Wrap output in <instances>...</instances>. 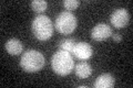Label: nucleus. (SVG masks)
<instances>
[{
  "instance_id": "f257e3e1",
  "label": "nucleus",
  "mask_w": 133,
  "mask_h": 88,
  "mask_svg": "<svg viewBox=\"0 0 133 88\" xmlns=\"http://www.w3.org/2000/svg\"><path fill=\"white\" fill-rule=\"evenodd\" d=\"M51 65H52V69L58 75L65 76V75L72 72L74 67V62L69 52L60 50V51L53 54L51 58Z\"/></svg>"
},
{
  "instance_id": "f03ea898",
  "label": "nucleus",
  "mask_w": 133,
  "mask_h": 88,
  "mask_svg": "<svg viewBox=\"0 0 133 88\" xmlns=\"http://www.w3.org/2000/svg\"><path fill=\"white\" fill-rule=\"evenodd\" d=\"M20 65L23 70L28 73H36L40 70L44 65V56L43 54L36 51V50H28L26 51L20 60Z\"/></svg>"
},
{
  "instance_id": "7ed1b4c3",
  "label": "nucleus",
  "mask_w": 133,
  "mask_h": 88,
  "mask_svg": "<svg viewBox=\"0 0 133 88\" xmlns=\"http://www.w3.org/2000/svg\"><path fill=\"white\" fill-rule=\"evenodd\" d=\"M32 33L38 40L45 41L52 36L53 33V26L50 18L44 14L37 15L31 24Z\"/></svg>"
},
{
  "instance_id": "20e7f679",
  "label": "nucleus",
  "mask_w": 133,
  "mask_h": 88,
  "mask_svg": "<svg viewBox=\"0 0 133 88\" xmlns=\"http://www.w3.org/2000/svg\"><path fill=\"white\" fill-rule=\"evenodd\" d=\"M56 29L62 34H70L77 28V18L72 12L62 11L56 18Z\"/></svg>"
},
{
  "instance_id": "39448f33",
  "label": "nucleus",
  "mask_w": 133,
  "mask_h": 88,
  "mask_svg": "<svg viewBox=\"0 0 133 88\" xmlns=\"http://www.w3.org/2000/svg\"><path fill=\"white\" fill-rule=\"evenodd\" d=\"M130 17L131 15H130V13H129V11L127 9H123V8L116 9L110 17L111 24L113 27H115L116 29H121L123 27H125L129 23Z\"/></svg>"
},
{
  "instance_id": "423d86ee",
  "label": "nucleus",
  "mask_w": 133,
  "mask_h": 88,
  "mask_svg": "<svg viewBox=\"0 0 133 88\" xmlns=\"http://www.w3.org/2000/svg\"><path fill=\"white\" fill-rule=\"evenodd\" d=\"M112 35V29L109 24L105 23H99L97 24L91 32V36L95 41H103Z\"/></svg>"
},
{
  "instance_id": "0eeeda50",
  "label": "nucleus",
  "mask_w": 133,
  "mask_h": 88,
  "mask_svg": "<svg viewBox=\"0 0 133 88\" xmlns=\"http://www.w3.org/2000/svg\"><path fill=\"white\" fill-rule=\"evenodd\" d=\"M72 53L79 60L85 61L92 56V47L90 46V44L85 43V42H78L74 45Z\"/></svg>"
},
{
  "instance_id": "6e6552de",
  "label": "nucleus",
  "mask_w": 133,
  "mask_h": 88,
  "mask_svg": "<svg viewBox=\"0 0 133 88\" xmlns=\"http://www.w3.org/2000/svg\"><path fill=\"white\" fill-rule=\"evenodd\" d=\"M115 84V79L111 74H102L97 78L94 83L95 88H112Z\"/></svg>"
},
{
  "instance_id": "1a4fd4ad",
  "label": "nucleus",
  "mask_w": 133,
  "mask_h": 88,
  "mask_svg": "<svg viewBox=\"0 0 133 88\" xmlns=\"http://www.w3.org/2000/svg\"><path fill=\"white\" fill-rule=\"evenodd\" d=\"M6 50L11 55H19L23 51V44L18 39H10L6 42Z\"/></svg>"
},
{
  "instance_id": "9d476101",
  "label": "nucleus",
  "mask_w": 133,
  "mask_h": 88,
  "mask_svg": "<svg viewBox=\"0 0 133 88\" xmlns=\"http://www.w3.org/2000/svg\"><path fill=\"white\" fill-rule=\"evenodd\" d=\"M91 73H92V68L91 66L85 62H81L76 65V74L78 77L80 78H87L89 77Z\"/></svg>"
},
{
  "instance_id": "9b49d317",
  "label": "nucleus",
  "mask_w": 133,
  "mask_h": 88,
  "mask_svg": "<svg viewBox=\"0 0 133 88\" xmlns=\"http://www.w3.org/2000/svg\"><path fill=\"white\" fill-rule=\"evenodd\" d=\"M74 45H76V41H74V40H72V39H65V40H62L60 42L59 47L62 50V51L72 53Z\"/></svg>"
},
{
  "instance_id": "f8f14e48",
  "label": "nucleus",
  "mask_w": 133,
  "mask_h": 88,
  "mask_svg": "<svg viewBox=\"0 0 133 88\" xmlns=\"http://www.w3.org/2000/svg\"><path fill=\"white\" fill-rule=\"evenodd\" d=\"M48 7L47 1L44 0H33L31 2V8L36 12H43Z\"/></svg>"
},
{
  "instance_id": "ddd939ff",
  "label": "nucleus",
  "mask_w": 133,
  "mask_h": 88,
  "mask_svg": "<svg viewBox=\"0 0 133 88\" xmlns=\"http://www.w3.org/2000/svg\"><path fill=\"white\" fill-rule=\"evenodd\" d=\"M79 5H80V1H79V0H64L63 1L64 8L65 9H68V10L77 9V8L79 7Z\"/></svg>"
},
{
  "instance_id": "4468645a",
  "label": "nucleus",
  "mask_w": 133,
  "mask_h": 88,
  "mask_svg": "<svg viewBox=\"0 0 133 88\" xmlns=\"http://www.w3.org/2000/svg\"><path fill=\"white\" fill-rule=\"evenodd\" d=\"M112 39H113L114 41H116V42H120L122 40V36L120 34H114V35H112Z\"/></svg>"
},
{
  "instance_id": "2eb2a0df",
  "label": "nucleus",
  "mask_w": 133,
  "mask_h": 88,
  "mask_svg": "<svg viewBox=\"0 0 133 88\" xmlns=\"http://www.w3.org/2000/svg\"><path fill=\"white\" fill-rule=\"evenodd\" d=\"M79 88H87L85 86H83V85H81V86H79Z\"/></svg>"
}]
</instances>
